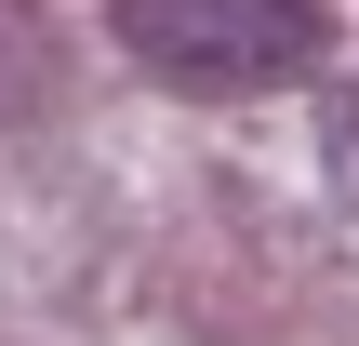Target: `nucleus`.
<instances>
[{
  "instance_id": "1",
  "label": "nucleus",
  "mask_w": 359,
  "mask_h": 346,
  "mask_svg": "<svg viewBox=\"0 0 359 346\" xmlns=\"http://www.w3.org/2000/svg\"><path fill=\"white\" fill-rule=\"evenodd\" d=\"M120 40L187 93H280V80L320 67L306 0H120Z\"/></svg>"
}]
</instances>
